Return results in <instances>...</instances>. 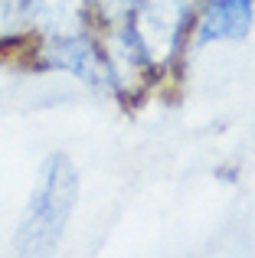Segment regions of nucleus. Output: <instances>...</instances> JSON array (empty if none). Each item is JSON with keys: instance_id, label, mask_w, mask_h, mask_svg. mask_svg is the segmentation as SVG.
Wrapping results in <instances>:
<instances>
[{"instance_id": "nucleus-3", "label": "nucleus", "mask_w": 255, "mask_h": 258, "mask_svg": "<svg viewBox=\"0 0 255 258\" xmlns=\"http://www.w3.org/2000/svg\"><path fill=\"white\" fill-rule=\"evenodd\" d=\"M33 62L39 69L72 76L95 95H111L115 98L111 62H108V52H105V43L95 36V30L33 39Z\"/></svg>"}, {"instance_id": "nucleus-6", "label": "nucleus", "mask_w": 255, "mask_h": 258, "mask_svg": "<svg viewBox=\"0 0 255 258\" xmlns=\"http://www.w3.org/2000/svg\"><path fill=\"white\" fill-rule=\"evenodd\" d=\"M26 4L30 0H0V49L30 43Z\"/></svg>"}, {"instance_id": "nucleus-5", "label": "nucleus", "mask_w": 255, "mask_h": 258, "mask_svg": "<svg viewBox=\"0 0 255 258\" xmlns=\"http://www.w3.org/2000/svg\"><path fill=\"white\" fill-rule=\"evenodd\" d=\"M30 39L69 36V33L95 30L92 0H30L26 4Z\"/></svg>"}, {"instance_id": "nucleus-1", "label": "nucleus", "mask_w": 255, "mask_h": 258, "mask_svg": "<svg viewBox=\"0 0 255 258\" xmlns=\"http://www.w3.org/2000/svg\"><path fill=\"white\" fill-rule=\"evenodd\" d=\"M79 203V170L66 154H49L39 164L33 193L13 232L17 255H49L59 248Z\"/></svg>"}, {"instance_id": "nucleus-7", "label": "nucleus", "mask_w": 255, "mask_h": 258, "mask_svg": "<svg viewBox=\"0 0 255 258\" xmlns=\"http://www.w3.org/2000/svg\"><path fill=\"white\" fill-rule=\"evenodd\" d=\"M134 0H92V13H95V26L108 30V26H118L128 17Z\"/></svg>"}, {"instance_id": "nucleus-4", "label": "nucleus", "mask_w": 255, "mask_h": 258, "mask_svg": "<svg viewBox=\"0 0 255 258\" xmlns=\"http://www.w3.org/2000/svg\"><path fill=\"white\" fill-rule=\"evenodd\" d=\"M255 26V0H200L190 46L203 49L213 43H242Z\"/></svg>"}, {"instance_id": "nucleus-2", "label": "nucleus", "mask_w": 255, "mask_h": 258, "mask_svg": "<svg viewBox=\"0 0 255 258\" xmlns=\"http://www.w3.org/2000/svg\"><path fill=\"white\" fill-rule=\"evenodd\" d=\"M197 10L200 0H134L121 20L160 82L190 49Z\"/></svg>"}]
</instances>
